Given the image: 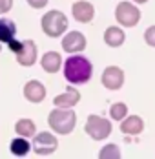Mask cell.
I'll list each match as a JSON object with an SVG mask.
<instances>
[{"label":"cell","mask_w":155,"mask_h":159,"mask_svg":"<svg viewBox=\"0 0 155 159\" xmlns=\"http://www.w3.org/2000/svg\"><path fill=\"white\" fill-rule=\"evenodd\" d=\"M11 154L16 156V157H24V156H28V152H29V141H26L24 137H16L11 141Z\"/></svg>","instance_id":"e0dca14e"},{"label":"cell","mask_w":155,"mask_h":159,"mask_svg":"<svg viewBox=\"0 0 155 159\" xmlns=\"http://www.w3.org/2000/svg\"><path fill=\"white\" fill-rule=\"evenodd\" d=\"M100 80H102V84H104L108 90H119L124 82V73H122V70L117 68V66H108V68L104 70Z\"/></svg>","instance_id":"52a82bcc"},{"label":"cell","mask_w":155,"mask_h":159,"mask_svg":"<svg viewBox=\"0 0 155 159\" xmlns=\"http://www.w3.org/2000/svg\"><path fill=\"white\" fill-rule=\"evenodd\" d=\"M121 130L126 135H137V134H140L144 130V121L140 117H137V115H131V117H128V119L122 121Z\"/></svg>","instance_id":"4fadbf2b"},{"label":"cell","mask_w":155,"mask_h":159,"mask_svg":"<svg viewBox=\"0 0 155 159\" xmlns=\"http://www.w3.org/2000/svg\"><path fill=\"white\" fill-rule=\"evenodd\" d=\"M60 64H62V59H60V55H59L57 51H49V53H46V55L42 57V68L46 70L47 73L59 71Z\"/></svg>","instance_id":"9a60e30c"},{"label":"cell","mask_w":155,"mask_h":159,"mask_svg":"<svg viewBox=\"0 0 155 159\" xmlns=\"http://www.w3.org/2000/svg\"><path fill=\"white\" fill-rule=\"evenodd\" d=\"M24 95L28 101L31 102H40V101H44V97H46V88L38 82V80H29L28 84H26V88H24Z\"/></svg>","instance_id":"30bf717a"},{"label":"cell","mask_w":155,"mask_h":159,"mask_svg":"<svg viewBox=\"0 0 155 159\" xmlns=\"http://www.w3.org/2000/svg\"><path fill=\"white\" fill-rule=\"evenodd\" d=\"M11 6H13V0H0V15L6 13V11H9Z\"/></svg>","instance_id":"7402d4cb"},{"label":"cell","mask_w":155,"mask_h":159,"mask_svg":"<svg viewBox=\"0 0 155 159\" xmlns=\"http://www.w3.org/2000/svg\"><path fill=\"white\" fill-rule=\"evenodd\" d=\"M62 48L66 49L68 53H78V51H82L86 48V39H84L82 33L71 31L62 39Z\"/></svg>","instance_id":"9c48e42d"},{"label":"cell","mask_w":155,"mask_h":159,"mask_svg":"<svg viewBox=\"0 0 155 159\" xmlns=\"http://www.w3.org/2000/svg\"><path fill=\"white\" fill-rule=\"evenodd\" d=\"M47 123L49 126L53 128L57 134H69L73 128H75V123H77V115L75 111H71L69 108H57L49 113L47 117Z\"/></svg>","instance_id":"7a4b0ae2"},{"label":"cell","mask_w":155,"mask_h":159,"mask_svg":"<svg viewBox=\"0 0 155 159\" xmlns=\"http://www.w3.org/2000/svg\"><path fill=\"white\" fill-rule=\"evenodd\" d=\"M144 40H146V44H150V46L155 48V26L148 28V30L144 31Z\"/></svg>","instance_id":"44dd1931"},{"label":"cell","mask_w":155,"mask_h":159,"mask_svg":"<svg viewBox=\"0 0 155 159\" xmlns=\"http://www.w3.org/2000/svg\"><path fill=\"white\" fill-rule=\"evenodd\" d=\"M71 11H73L75 20H78V22H90L95 15V9L90 2H77Z\"/></svg>","instance_id":"8fae6325"},{"label":"cell","mask_w":155,"mask_h":159,"mask_svg":"<svg viewBox=\"0 0 155 159\" xmlns=\"http://www.w3.org/2000/svg\"><path fill=\"white\" fill-rule=\"evenodd\" d=\"M29 2L31 7H35V9H40V7H44L47 4V0H28Z\"/></svg>","instance_id":"603a6c76"},{"label":"cell","mask_w":155,"mask_h":159,"mask_svg":"<svg viewBox=\"0 0 155 159\" xmlns=\"http://www.w3.org/2000/svg\"><path fill=\"white\" fill-rule=\"evenodd\" d=\"M126 113H128V106H126L124 102H117V104H113V106H111V110H109L111 119H115V121L124 119V117H126Z\"/></svg>","instance_id":"ffe728a7"},{"label":"cell","mask_w":155,"mask_h":159,"mask_svg":"<svg viewBox=\"0 0 155 159\" xmlns=\"http://www.w3.org/2000/svg\"><path fill=\"white\" fill-rule=\"evenodd\" d=\"M16 61L22 66H31L37 61V46L33 40H24L22 46L16 51Z\"/></svg>","instance_id":"ba28073f"},{"label":"cell","mask_w":155,"mask_h":159,"mask_svg":"<svg viewBox=\"0 0 155 159\" xmlns=\"http://www.w3.org/2000/svg\"><path fill=\"white\" fill-rule=\"evenodd\" d=\"M68 28V18L60 11H49L42 16V30L47 37H60Z\"/></svg>","instance_id":"3957f363"},{"label":"cell","mask_w":155,"mask_h":159,"mask_svg":"<svg viewBox=\"0 0 155 159\" xmlns=\"http://www.w3.org/2000/svg\"><path fill=\"white\" fill-rule=\"evenodd\" d=\"M78 99H80V93H78L75 88H68L62 95L55 97V106H59V108H71V106H75L78 102Z\"/></svg>","instance_id":"7c38bea8"},{"label":"cell","mask_w":155,"mask_h":159,"mask_svg":"<svg viewBox=\"0 0 155 159\" xmlns=\"http://www.w3.org/2000/svg\"><path fill=\"white\" fill-rule=\"evenodd\" d=\"M115 16H117V22L122 24L126 28H133L137 26L140 18V11L131 4V2H121L115 9Z\"/></svg>","instance_id":"5b68a950"},{"label":"cell","mask_w":155,"mask_h":159,"mask_svg":"<svg viewBox=\"0 0 155 159\" xmlns=\"http://www.w3.org/2000/svg\"><path fill=\"white\" fill-rule=\"evenodd\" d=\"M16 134L18 135H22V137H31L33 134H35V123L29 121V119H20L18 123H16Z\"/></svg>","instance_id":"ac0fdd59"},{"label":"cell","mask_w":155,"mask_h":159,"mask_svg":"<svg viewBox=\"0 0 155 159\" xmlns=\"http://www.w3.org/2000/svg\"><path fill=\"white\" fill-rule=\"evenodd\" d=\"M133 2H137V4H144V2H148V0H133Z\"/></svg>","instance_id":"cb8c5ba5"},{"label":"cell","mask_w":155,"mask_h":159,"mask_svg":"<svg viewBox=\"0 0 155 159\" xmlns=\"http://www.w3.org/2000/svg\"><path fill=\"white\" fill-rule=\"evenodd\" d=\"M33 148H35V152L38 156H49V154H53L57 150V139H55V135H51L47 132H42V134H38L35 137Z\"/></svg>","instance_id":"8992f818"},{"label":"cell","mask_w":155,"mask_h":159,"mask_svg":"<svg viewBox=\"0 0 155 159\" xmlns=\"http://www.w3.org/2000/svg\"><path fill=\"white\" fill-rule=\"evenodd\" d=\"M86 134L95 139V141H102L111 134V125L108 119L99 117V115H90L86 121Z\"/></svg>","instance_id":"277c9868"},{"label":"cell","mask_w":155,"mask_h":159,"mask_svg":"<svg viewBox=\"0 0 155 159\" xmlns=\"http://www.w3.org/2000/svg\"><path fill=\"white\" fill-rule=\"evenodd\" d=\"M93 73V66L91 62L82 57V55H73L66 61V66H64V77L73 82V84H84L91 79Z\"/></svg>","instance_id":"6da1fadb"},{"label":"cell","mask_w":155,"mask_h":159,"mask_svg":"<svg viewBox=\"0 0 155 159\" xmlns=\"http://www.w3.org/2000/svg\"><path fill=\"white\" fill-rule=\"evenodd\" d=\"M16 26L9 18H0V42H9L15 39Z\"/></svg>","instance_id":"2e32d148"},{"label":"cell","mask_w":155,"mask_h":159,"mask_svg":"<svg viewBox=\"0 0 155 159\" xmlns=\"http://www.w3.org/2000/svg\"><path fill=\"white\" fill-rule=\"evenodd\" d=\"M124 39H126V37H124V31L121 28H117V26L108 28L106 33H104V42H106L108 46H111V48H119L124 42Z\"/></svg>","instance_id":"5bb4252c"},{"label":"cell","mask_w":155,"mask_h":159,"mask_svg":"<svg viewBox=\"0 0 155 159\" xmlns=\"http://www.w3.org/2000/svg\"><path fill=\"white\" fill-rule=\"evenodd\" d=\"M99 157L100 159H119L121 157V150H119L117 144H108V146H104L99 152Z\"/></svg>","instance_id":"d6986e66"}]
</instances>
